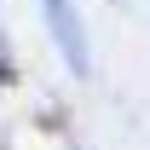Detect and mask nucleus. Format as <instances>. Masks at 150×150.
I'll return each mask as SVG.
<instances>
[{"mask_svg": "<svg viewBox=\"0 0 150 150\" xmlns=\"http://www.w3.org/2000/svg\"><path fill=\"white\" fill-rule=\"evenodd\" d=\"M46 12H52V29H58V46H64V58H69V69L87 75V40H81V23H75L69 0H46Z\"/></svg>", "mask_w": 150, "mask_h": 150, "instance_id": "obj_1", "label": "nucleus"}]
</instances>
